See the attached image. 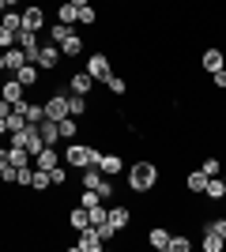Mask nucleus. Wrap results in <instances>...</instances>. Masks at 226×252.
I'll return each mask as SVG.
<instances>
[{"mask_svg":"<svg viewBox=\"0 0 226 252\" xmlns=\"http://www.w3.org/2000/svg\"><path fill=\"white\" fill-rule=\"evenodd\" d=\"M129 189L136 192V196L155 192V189H159V166H155V162H147V158L132 162V166H129Z\"/></svg>","mask_w":226,"mask_h":252,"instance_id":"obj_1","label":"nucleus"},{"mask_svg":"<svg viewBox=\"0 0 226 252\" xmlns=\"http://www.w3.org/2000/svg\"><path fill=\"white\" fill-rule=\"evenodd\" d=\"M98 158H102V151L87 147V143H68V147H65V166H72V169L98 166Z\"/></svg>","mask_w":226,"mask_h":252,"instance_id":"obj_2","label":"nucleus"},{"mask_svg":"<svg viewBox=\"0 0 226 252\" xmlns=\"http://www.w3.org/2000/svg\"><path fill=\"white\" fill-rule=\"evenodd\" d=\"M83 189H95L102 200H109V196H113V181H109L98 166H87L83 169Z\"/></svg>","mask_w":226,"mask_h":252,"instance_id":"obj_3","label":"nucleus"},{"mask_svg":"<svg viewBox=\"0 0 226 252\" xmlns=\"http://www.w3.org/2000/svg\"><path fill=\"white\" fill-rule=\"evenodd\" d=\"M61 61H65V53H61V45H57V42H42L38 57H34V64H38L42 72H57V68H61Z\"/></svg>","mask_w":226,"mask_h":252,"instance_id":"obj_4","label":"nucleus"},{"mask_svg":"<svg viewBox=\"0 0 226 252\" xmlns=\"http://www.w3.org/2000/svg\"><path fill=\"white\" fill-rule=\"evenodd\" d=\"M72 249L75 252H102V249H106V241H102V233H98L95 226H87V230H79V237H75Z\"/></svg>","mask_w":226,"mask_h":252,"instance_id":"obj_5","label":"nucleus"},{"mask_svg":"<svg viewBox=\"0 0 226 252\" xmlns=\"http://www.w3.org/2000/svg\"><path fill=\"white\" fill-rule=\"evenodd\" d=\"M42 105H45V117H49V121H65V117H72V113H68V94H61V91L49 94Z\"/></svg>","mask_w":226,"mask_h":252,"instance_id":"obj_6","label":"nucleus"},{"mask_svg":"<svg viewBox=\"0 0 226 252\" xmlns=\"http://www.w3.org/2000/svg\"><path fill=\"white\" fill-rule=\"evenodd\" d=\"M87 72L95 75V79H109V75H113V64H109L106 53H91V57H87Z\"/></svg>","mask_w":226,"mask_h":252,"instance_id":"obj_7","label":"nucleus"},{"mask_svg":"<svg viewBox=\"0 0 226 252\" xmlns=\"http://www.w3.org/2000/svg\"><path fill=\"white\" fill-rule=\"evenodd\" d=\"M15 45L27 53V61H34V57H38V49H42V42H38V31H19V34H15Z\"/></svg>","mask_w":226,"mask_h":252,"instance_id":"obj_8","label":"nucleus"},{"mask_svg":"<svg viewBox=\"0 0 226 252\" xmlns=\"http://www.w3.org/2000/svg\"><path fill=\"white\" fill-rule=\"evenodd\" d=\"M42 27H45V8L42 4L23 8V31H42Z\"/></svg>","mask_w":226,"mask_h":252,"instance_id":"obj_9","label":"nucleus"},{"mask_svg":"<svg viewBox=\"0 0 226 252\" xmlns=\"http://www.w3.org/2000/svg\"><path fill=\"white\" fill-rule=\"evenodd\" d=\"M170 237H173V233L166 230V226H151V230H147V245L155 252H170Z\"/></svg>","mask_w":226,"mask_h":252,"instance_id":"obj_10","label":"nucleus"},{"mask_svg":"<svg viewBox=\"0 0 226 252\" xmlns=\"http://www.w3.org/2000/svg\"><path fill=\"white\" fill-rule=\"evenodd\" d=\"M200 68H204L207 75H211V72H219V68H226L223 49H215V45H211V49H204V57H200Z\"/></svg>","mask_w":226,"mask_h":252,"instance_id":"obj_11","label":"nucleus"},{"mask_svg":"<svg viewBox=\"0 0 226 252\" xmlns=\"http://www.w3.org/2000/svg\"><path fill=\"white\" fill-rule=\"evenodd\" d=\"M68 91H72V94H91V91H95V75L91 72H75L72 79H68Z\"/></svg>","mask_w":226,"mask_h":252,"instance_id":"obj_12","label":"nucleus"},{"mask_svg":"<svg viewBox=\"0 0 226 252\" xmlns=\"http://www.w3.org/2000/svg\"><path fill=\"white\" fill-rule=\"evenodd\" d=\"M0 98H8L11 105H19V102H27V98H23V83H19V79H15V75H11V72H8V83L0 87Z\"/></svg>","mask_w":226,"mask_h":252,"instance_id":"obj_13","label":"nucleus"},{"mask_svg":"<svg viewBox=\"0 0 226 252\" xmlns=\"http://www.w3.org/2000/svg\"><path fill=\"white\" fill-rule=\"evenodd\" d=\"M23 64H27V53H23L19 45H11V49H4V72H11V75H15V72L23 68Z\"/></svg>","mask_w":226,"mask_h":252,"instance_id":"obj_14","label":"nucleus"},{"mask_svg":"<svg viewBox=\"0 0 226 252\" xmlns=\"http://www.w3.org/2000/svg\"><path fill=\"white\" fill-rule=\"evenodd\" d=\"M15 79H19L23 87H38V79H42V68H38L34 61H27L19 72H15Z\"/></svg>","mask_w":226,"mask_h":252,"instance_id":"obj_15","label":"nucleus"},{"mask_svg":"<svg viewBox=\"0 0 226 252\" xmlns=\"http://www.w3.org/2000/svg\"><path fill=\"white\" fill-rule=\"evenodd\" d=\"M53 166H61V155H57V147H45V151H38V155H34V169H45V173H49Z\"/></svg>","mask_w":226,"mask_h":252,"instance_id":"obj_16","label":"nucleus"},{"mask_svg":"<svg viewBox=\"0 0 226 252\" xmlns=\"http://www.w3.org/2000/svg\"><path fill=\"white\" fill-rule=\"evenodd\" d=\"M204 196H207L211 203H223V200H226V181H223V177H207Z\"/></svg>","mask_w":226,"mask_h":252,"instance_id":"obj_17","label":"nucleus"},{"mask_svg":"<svg viewBox=\"0 0 226 252\" xmlns=\"http://www.w3.org/2000/svg\"><path fill=\"white\" fill-rule=\"evenodd\" d=\"M98 169H102L106 177H117L121 169H125V162H121V155L113 151V155H102V158H98Z\"/></svg>","mask_w":226,"mask_h":252,"instance_id":"obj_18","label":"nucleus"},{"mask_svg":"<svg viewBox=\"0 0 226 252\" xmlns=\"http://www.w3.org/2000/svg\"><path fill=\"white\" fill-rule=\"evenodd\" d=\"M109 226H113V230H129V226H132V207H113V211H109Z\"/></svg>","mask_w":226,"mask_h":252,"instance_id":"obj_19","label":"nucleus"},{"mask_svg":"<svg viewBox=\"0 0 226 252\" xmlns=\"http://www.w3.org/2000/svg\"><path fill=\"white\" fill-rule=\"evenodd\" d=\"M68 226H72L75 233H79V230H87V226H91V215H87V207H83V203H79V207H72V211H68Z\"/></svg>","mask_w":226,"mask_h":252,"instance_id":"obj_20","label":"nucleus"},{"mask_svg":"<svg viewBox=\"0 0 226 252\" xmlns=\"http://www.w3.org/2000/svg\"><path fill=\"white\" fill-rule=\"evenodd\" d=\"M38 132H42L45 147H57V143H61V132H57V121H49V117H45L42 125H38Z\"/></svg>","mask_w":226,"mask_h":252,"instance_id":"obj_21","label":"nucleus"},{"mask_svg":"<svg viewBox=\"0 0 226 252\" xmlns=\"http://www.w3.org/2000/svg\"><path fill=\"white\" fill-rule=\"evenodd\" d=\"M57 23H68V27H75V23H79V8H75L72 0H65V4L57 8Z\"/></svg>","mask_w":226,"mask_h":252,"instance_id":"obj_22","label":"nucleus"},{"mask_svg":"<svg viewBox=\"0 0 226 252\" xmlns=\"http://www.w3.org/2000/svg\"><path fill=\"white\" fill-rule=\"evenodd\" d=\"M204 185H207V177H204V169H193L189 177H185V189L193 192V196H204Z\"/></svg>","mask_w":226,"mask_h":252,"instance_id":"obj_23","label":"nucleus"},{"mask_svg":"<svg viewBox=\"0 0 226 252\" xmlns=\"http://www.w3.org/2000/svg\"><path fill=\"white\" fill-rule=\"evenodd\" d=\"M23 117H27V125H42L45 121V105L42 102H27L23 105Z\"/></svg>","mask_w":226,"mask_h":252,"instance_id":"obj_24","label":"nucleus"},{"mask_svg":"<svg viewBox=\"0 0 226 252\" xmlns=\"http://www.w3.org/2000/svg\"><path fill=\"white\" fill-rule=\"evenodd\" d=\"M0 27H8L11 34H19V31H23V11H11V8H8L4 15H0Z\"/></svg>","mask_w":226,"mask_h":252,"instance_id":"obj_25","label":"nucleus"},{"mask_svg":"<svg viewBox=\"0 0 226 252\" xmlns=\"http://www.w3.org/2000/svg\"><path fill=\"white\" fill-rule=\"evenodd\" d=\"M61 53L65 57H83V34H72L68 42H61Z\"/></svg>","mask_w":226,"mask_h":252,"instance_id":"obj_26","label":"nucleus"},{"mask_svg":"<svg viewBox=\"0 0 226 252\" xmlns=\"http://www.w3.org/2000/svg\"><path fill=\"white\" fill-rule=\"evenodd\" d=\"M57 132H61V139H75V132H79V117H65V121H57Z\"/></svg>","mask_w":226,"mask_h":252,"instance_id":"obj_27","label":"nucleus"},{"mask_svg":"<svg viewBox=\"0 0 226 252\" xmlns=\"http://www.w3.org/2000/svg\"><path fill=\"white\" fill-rule=\"evenodd\" d=\"M75 34V27H68V23H57V27H49V42H68V38H72Z\"/></svg>","mask_w":226,"mask_h":252,"instance_id":"obj_28","label":"nucleus"},{"mask_svg":"<svg viewBox=\"0 0 226 252\" xmlns=\"http://www.w3.org/2000/svg\"><path fill=\"white\" fill-rule=\"evenodd\" d=\"M200 169H204V177H219V173H223V158H219V155H207L204 162H200Z\"/></svg>","mask_w":226,"mask_h":252,"instance_id":"obj_29","label":"nucleus"},{"mask_svg":"<svg viewBox=\"0 0 226 252\" xmlns=\"http://www.w3.org/2000/svg\"><path fill=\"white\" fill-rule=\"evenodd\" d=\"M106 91H109V94H129V79H125V75H109Z\"/></svg>","mask_w":226,"mask_h":252,"instance_id":"obj_30","label":"nucleus"},{"mask_svg":"<svg viewBox=\"0 0 226 252\" xmlns=\"http://www.w3.org/2000/svg\"><path fill=\"white\" fill-rule=\"evenodd\" d=\"M68 113H72V117H83L87 113V94H68Z\"/></svg>","mask_w":226,"mask_h":252,"instance_id":"obj_31","label":"nucleus"},{"mask_svg":"<svg viewBox=\"0 0 226 252\" xmlns=\"http://www.w3.org/2000/svg\"><path fill=\"white\" fill-rule=\"evenodd\" d=\"M49 185H53V181H49V173H45V169H34V173H31V189H34V192H45Z\"/></svg>","mask_w":226,"mask_h":252,"instance_id":"obj_32","label":"nucleus"},{"mask_svg":"<svg viewBox=\"0 0 226 252\" xmlns=\"http://www.w3.org/2000/svg\"><path fill=\"white\" fill-rule=\"evenodd\" d=\"M226 249V237L219 233H204V252H223Z\"/></svg>","mask_w":226,"mask_h":252,"instance_id":"obj_33","label":"nucleus"},{"mask_svg":"<svg viewBox=\"0 0 226 252\" xmlns=\"http://www.w3.org/2000/svg\"><path fill=\"white\" fill-rule=\"evenodd\" d=\"M87 215H91V226H106L109 222V211L98 203V207H87Z\"/></svg>","mask_w":226,"mask_h":252,"instance_id":"obj_34","label":"nucleus"},{"mask_svg":"<svg viewBox=\"0 0 226 252\" xmlns=\"http://www.w3.org/2000/svg\"><path fill=\"white\" fill-rule=\"evenodd\" d=\"M79 23H83V27H95L98 23V8L95 4H83V8H79Z\"/></svg>","mask_w":226,"mask_h":252,"instance_id":"obj_35","label":"nucleus"},{"mask_svg":"<svg viewBox=\"0 0 226 252\" xmlns=\"http://www.w3.org/2000/svg\"><path fill=\"white\" fill-rule=\"evenodd\" d=\"M189 249H193V241H189L185 233H173L170 237V252H189Z\"/></svg>","mask_w":226,"mask_h":252,"instance_id":"obj_36","label":"nucleus"},{"mask_svg":"<svg viewBox=\"0 0 226 252\" xmlns=\"http://www.w3.org/2000/svg\"><path fill=\"white\" fill-rule=\"evenodd\" d=\"M204 233H219V237H226V219H207Z\"/></svg>","mask_w":226,"mask_h":252,"instance_id":"obj_37","label":"nucleus"},{"mask_svg":"<svg viewBox=\"0 0 226 252\" xmlns=\"http://www.w3.org/2000/svg\"><path fill=\"white\" fill-rule=\"evenodd\" d=\"M79 203H83V207H98V203H102V196H98L95 189H83V192H79Z\"/></svg>","mask_w":226,"mask_h":252,"instance_id":"obj_38","label":"nucleus"},{"mask_svg":"<svg viewBox=\"0 0 226 252\" xmlns=\"http://www.w3.org/2000/svg\"><path fill=\"white\" fill-rule=\"evenodd\" d=\"M49 181H53L57 189H61V185H65V181H68V173H65V166H53V169H49Z\"/></svg>","mask_w":226,"mask_h":252,"instance_id":"obj_39","label":"nucleus"},{"mask_svg":"<svg viewBox=\"0 0 226 252\" xmlns=\"http://www.w3.org/2000/svg\"><path fill=\"white\" fill-rule=\"evenodd\" d=\"M11 45H15V34L8 27H0V49H11Z\"/></svg>","mask_w":226,"mask_h":252,"instance_id":"obj_40","label":"nucleus"},{"mask_svg":"<svg viewBox=\"0 0 226 252\" xmlns=\"http://www.w3.org/2000/svg\"><path fill=\"white\" fill-rule=\"evenodd\" d=\"M211 83H215L219 91H226V68H219V72H211Z\"/></svg>","mask_w":226,"mask_h":252,"instance_id":"obj_41","label":"nucleus"},{"mask_svg":"<svg viewBox=\"0 0 226 252\" xmlns=\"http://www.w3.org/2000/svg\"><path fill=\"white\" fill-rule=\"evenodd\" d=\"M11 162H8V147H0V169H8Z\"/></svg>","mask_w":226,"mask_h":252,"instance_id":"obj_42","label":"nucleus"},{"mask_svg":"<svg viewBox=\"0 0 226 252\" xmlns=\"http://www.w3.org/2000/svg\"><path fill=\"white\" fill-rule=\"evenodd\" d=\"M72 4H75V8H83V4H91V0H72Z\"/></svg>","mask_w":226,"mask_h":252,"instance_id":"obj_43","label":"nucleus"},{"mask_svg":"<svg viewBox=\"0 0 226 252\" xmlns=\"http://www.w3.org/2000/svg\"><path fill=\"white\" fill-rule=\"evenodd\" d=\"M4 11H8V4H4V0H0V15H4Z\"/></svg>","mask_w":226,"mask_h":252,"instance_id":"obj_44","label":"nucleus"},{"mask_svg":"<svg viewBox=\"0 0 226 252\" xmlns=\"http://www.w3.org/2000/svg\"><path fill=\"white\" fill-rule=\"evenodd\" d=\"M4 4H8V8H11V4H23V0H4Z\"/></svg>","mask_w":226,"mask_h":252,"instance_id":"obj_45","label":"nucleus"},{"mask_svg":"<svg viewBox=\"0 0 226 252\" xmlns=\"http://www.w3.org/2000/svg\"><path fill=\"white\" fill-rule=\"evenodd\" d=\"M219 177H223V181H226V173H219Z\"/></svg>","mask_w":226,"mask_h":252,"instance_id":"obj_46","label":"nucleus"},{"mask_svg":"<svg viewBox=\"0 0 226 252\" xmlns=\"http://www.w3.org/2000/svg\"><path fill=\"white\" fill-rule=\"evenodd\" d=\"M0 87H4V83H0Z\"/></svg>","mask_w":226,"mask_h":252,"instance_id":"obj_47","label":"nucleus"}]
</instances>
